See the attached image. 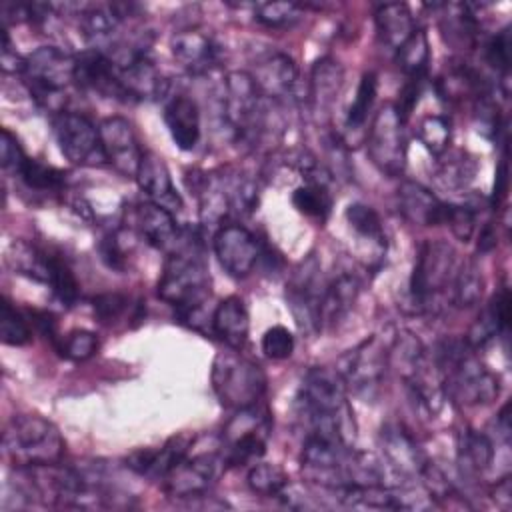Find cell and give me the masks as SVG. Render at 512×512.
<instances>
[{
	"mask_svg": "<svg viewBox=\"0 0 512 512\" xmlns=\"http://www.w3.org/2000/svg\"><path fill=\"white\" fill-rule=\"evenodd\" d=\"M296 412L306 426V436H318L344 446L356 440L354 410L346 396V384L336 370L310 368L296 396Z\"/></svg>",
	"mask_w": 512,
	"mask_h": 512,
	"instance_id": "obj_1",
	"label": "cell"
},
{
	"mask_svg": "<svg viewBox=\"0 0 512 512\" xmlns=\"http://www.w3.org/2000/svg\"><path fill=\"white\" fill-rule=\"evenodd\" d=\"M432 362L442 378L444 394L460 406L490 404L500 394V376L460 340H444L438 344Z\"/></svg>",
	"mask_w": 512,
	"mask_h": 512,
	"instance_id": "obj_2",
	"label": "cell"
},
{
	"mask_svg": "<svg viewBox=\"0 0 512 512\" xmlns=\"http://www.w3.org/2000/svg\"><path fill=\"white\" fill-rule=\"evenodd\" d=\"M210 292L208 266L194 242H186L168 254L158 280V296L174 306L182 320H190L192 328H200L198 318Z\"/></svg>",
	"mask_w": 512,
	"mask_h": 512,
	"instance_id": "obj_3",
	"label": "cell"
},
{
	"mask_svg": "<svg viewBox=\"0 0 512 512\" xmlns=\"http://www.w3.org/2000/svg\"><path fill=\"white\" fill-rule=\"evenodd\" d=\"M66 450L60 430L38 414H18L4 430V452L16 468L56 464Z\"/></svg>",
	"mask_w": 512,
	"mask_h": 512,
	"instance_id": "obj_4",
	"label": "cell"
},
{
	"mask_svg": "<svg viewBox=\"0 0 512 512\" xmlns=\"http://www.w3.org/2000/svg\"><path fill=\"white\" fill-rule=\"evenodd\" d=\"M24 82L30 96L48 112H64V90L76 82V58L58 46H40L26 56Z\"/></svg>",
	"mask_w": 512,
	"mask_h": 512,
	"instance_id": "obj_5",
	"label": "cell"
},
{
	"mask_svg": "<svg viewBox=\"0 0 512 512\" xmlns=\"http://www.w3.org/2000/svg\"><path fill=\"white\" fill-rule=\"evenodd\" d=\"M210 382L220 404L230 410L254 406L266 392L264 370L232 348L214 356Z\"/></svg>",
	"mask_w": 512,
	"mask_h": 512,
	"instance_id": "obj_6",
	"label": "cell"
},
{
	"mask_svg": "<svg viewBox=\"0 0 512 512\" xmlns=\"http://www.w3.org/2000/svg\"><path fill=\"white\" fill-rule=\"evenodd\" d=\"M458 268V254L446 240H426L418 248L410 276V298L420 312H432L438 298L450 288Z\"/></svg>",
	"mask_w": 512,
	"mask_h": 512,
	"instance_id": "obj_7",
	"label": "cell"
},
{
	"mask_svg": "<svg viewBox=\"0 0 512 512\" xmlns=\"http://www.w3.org/2000/svg\"><path fill=\"white\" fill-rule=\"evenodd\" d=\"M272 432V418L258 404L236 410L222 430V454L228 466H244L260 460Z\"/></svg>",
	"mask_w": 512,
	"mask_h": 512,
	"instance_id": "obj_8",
	"label": "cell"
},
{
	"mask_svg": "<svg viewBox=\"0 0 512 512\" xmlns=\"http://www.w3.org/2000/svg\"><path fill=\"white\" fill-rule=\"evenodd\" d=\"M366 154L370 162L386 176H402L406 168L404 120L394 104L386 102L372 118L366 136Z\"/></svg>",
	"mask_w": 512,
	"mask_h": 512,
	"instance_id": "obj_9",
	"label": "cell"
},
{
	"mask_svg": "<svg viewBox=\"0 0 512 512\" xmlns=\"http://www.w3.org/2000/svg\"><path fill=\"white\" fill-rule=\"evenodd\" d=\"M326 284L322 282V268L314 254H308L292 272L286 284V302L296 326L314 336L322 330L320 306Z\"/></svg>",
	"mask_w": 512,
	"mask_h": 512,
	"instance_id": "obj_10",
	"label": "cell"
},
{
	"mask_svg": "<svg viewBox=\"0 0 512 512\" xmlns=\"http://www.w3.org/2000/svg\"><path fill=\"white\" fill-rule=\"evenodd\" d=\"M226 466L220 446L202 452H192L190 448V452L162 478V490L172 498H200Z\"/></svg>",
	"mask_w": 512,
	"mask_h": 512,
	"instance_id": "obj_11",
	"label": "cell"
},
{
	"mask_svg": "<svg viewBox=\"0 0 512 512\" xmlns=\"http://www.w3.org/2000/svg\"><path fill=\"white\" fill-rule=\"evenodd\" d=\"M388 368V350L378 336H370L336 362V372L344 380L346 388L362 398H372Z\"/></svg>",
	"mask_w": 512,
	"mask_h": 512,
	"instance_id": "obj_12",
	"label": "cell"
},
{
	"mask_svg": "<svg viewBox=\"0 0 512 512\" xmlns=\"http://www.w3.org/2000/svg\"><path fill=\"white\" fill-rule=\"evenodd\" d=\"M52 132L60 152L80 166L106 164L98 128L78 112H60L52 116Z\"/></svg>",
	"mask_w": 512,
	"mask_h": 512,
	"instance_id": "obj_13",
	"label": "cell"
},
{
	"mask_svg": "<svg viewBox=\"0 0 512 512\" xmlns=\"http://www.w3.org/2000/svg\"><path fill=\"white\" fill-rule=\"evenodd\" d=\"M218 264L232 278H244L262 256L260 240L240 224L220 226L212 238Z\"/></svg>",
	"mask_w": 512,
	"mask_h": 512,
	"instance_id": "obj_14",
	"label": "cell"
},
{
	"mask_svg": "<svg viewBox=\"0 0 512 512\" xmlns=\"http://www.w3.org/2000/svg\"><path fill=\"white\" fill-rule=\"evenodd\" d=\"M106 162L120 174L136 178L144 150L138 144L132 124L122 116H108L98 126Z\"/></svg>",
	"mask_w": 512,
	"mask_h": 512,
	"instance_id": "obj_15",
	"label": "cell"
},
{
	"mask_svg": "<svg viewBox=\"0 0 512 512\" xmlns=\"http://www.w3.org/2000/svg\"><path fill=\"white\" fill-rule=\"evenodd\" d=\"M128 228L158 250L174 252L182 238L174 214L154 202H140L128 210Z\"/></svg>",
	"mask_w": 512,
	"mask_h": 512,
	"instance_id": "obj_16",
	"label": "cell"
},
{
	"mask_svg": "<svg viewBox=\"0 0 512 512\" xmlns=\"http://www.w3.org/2000/svg\"><path fill=\"white\" fill-rule=\"evenodd\" d=\"M260 94L276 104L294 100L298 86V66L296 62L282 52L268 54L254 64L250 72Z\"/></svg>",
	"mask_w": 512,
	"mask_h": 512,
	"instance_id": "obj_17",
	"label": "cell"
},
{
	"mask_svg": "<svg viewBox=\"0 0 512 512\" xmlns=\"http://www.w3.org/2000/svg\"><path fill=\"white\" fill-rule=\"evenodd\" d=\"M344 86V68L338 60L324 56L314 62L310 70L306 102L310 114L318 122H326Z\"/></svg>",
	"mask_w": 512,
	"mask_h": 512,
	"instance_id": "obj_18",
	"label": "cell"
},
{
	"mask_svg": "<svg viewBox=\"0 0 512 512\" xmlns=\"http://www.w3.org/2000/svg\"><path fill=\"white\" fill-rule=\"evenodd\" d=\"M384 460L396 476L418 478L422 466L428 462L412 434L402 424H386L380 432Z\"/></svg>",
	"mask_w": 512,
	"mask_h": 512,
	"instance_id": "obj_19",
	"label": "cell"
},
{
	"mask_svg": "<svg viewBox=\"0 0 512 512\" xmlns=\"http://www.w3.org/2000/svg\"><path fill=\"white\" fill-rule=\"evenodd\" d=\"M76 84L100 96L130 102L114 62L94 48L76 56Z\"/></svg>",
	"mask_w": 512,
	"mask_h": 512,
	"instance_id": "obj_20",
	"label": "cell"
},
{
	"mask_svg": "<svg viewBox=\"0 0 512 512\" xmlns=\"http://www.w3.org/2000/svg\"><path fill=\"white\" fill-rule=\"evenodd\" d=\"M194 436L178 434L166 440L160 448H140L126 458V466L146 478L162 480L192 448Z\"/></svg>",
	"mask_w": 512,
	"mask_h": 512,
	"instance_id": "obj_21",
	"label": "cell"
},
{
	"mask_svg": "<svg viewBox=\"0 0 512 512\" xmlns=\"http://www.w3.org/2000/svg\"><path fill=\"white\" fill-rule=\"evenodd\" d=\"M170 48L180 66L192 74H208L220 60L218 42L200 28L176 32L170 40Z\"/></svg>",
	"mask_w": 512,
	"mask_h": 512,
	"instance_id": "obj_22",
	"label": "cell"
},
{
	"mask_svg": "<svg viewBox=\"0 0 512 512\" xmlns=\"http://www.w3.org/2000/svg\"><path fill=\"white\" fill-rule=\"evenodd\" d=\"M136 182L140 190L150 198V202L166 208L172 214L182 210V196L174 188L170 170L158 154L154 152L142 154V160L136 172Z\"/></svg>",
	"mask_w": 512,
	"mask_h": 512,
	"instance_id": "obj_23",
	"label": "cell"
},
{
	"mask_svg": "<svg viewBox=\"0 0 512 512\" xmlns=\"http://www.w3.org/2000/svg\"><path fill=\"white\" fill-rule=\"evenodd\" d=\"M398 208L402 216L418 226L444 224L446 204L440 202L432 190L414 180H404L398 188Z\"/></svg>",
	"mask_w": 512,
	"mask_h": 512,
	"instance_id": "obj_24",
	"label": "cell"
},
{
	"mask_svg": "<svg viewBox=\"0 0 512 512\" xmlns=\"http://www.w3.org/2000/svg\"><path fill=\"white\" fill-rule=\"evenodd\" d=\"M164 122L180 150H194L200 140V110L194 98L176 94L164 104Z\"/></svg>",
	"mask_w": 512,
	"mask_h": 512,
	"instance_id": "obj_25",
	"label": "cell"
},
{
	"mask_svg": "<svg viewBox=\"0 0 512 512\" xmlns=\"http://www.w3.org/2000/svg\"><path fill=\"white\" fill-rule=\"evenodd\" d=\"M212 332L232 350H242L248 342L250 316L238 296L224 298L212 314Z\"/></svg>",
	"mask_w": 512,
	"mask_h": 512,
	"instance_id": "obj_26",
	"label": "cell"
},
{
	"mask_svg": "<svg viewBox=\"0 0 512 512\" xmlns=\"http://www.w3.org/2000/svg\"><path fill=\"white\" fill-rule=\"evenodd\" d=\"M510 326V292L506 286L492 296L482 314L474 320L466 334V344L476 350L490 342L496 334H506Z\"/></svg>",
	"mask_w": 512,
	"mask_h": 512,
	"instance_id": "obj_27",
	"label": "cell"
},
{
	"mask_svg": "<svg viewBox=\"0 0 512 512\" xmlns=\"http://www.w3.org/2000/svg\"><path fill=\"white\" fill-rule=\"evenodd\" d=\"M360 294V280L350 274L342 272L334 280H330L324 288L322 306H320V320L324 326H336L346 314L354 308Z\"/></svg>",
	"mask_w": 512,
	"mask_h": 512,
	"instance_id": "obj_28",
	"label": "cell"
},
{
	"mask_svg": "<svg viewBox=\"0 0 512 512\" xmlns=\"http://www.w3.org/2000/svg\"><path fill=\"white\" fill-rule=\"evenodd\" d=\"M344 218L350 230L356 234L358 242L368 244L374 260L380 264L382 256L386 254V234H384V226L378 212L364 202H352L346 208Z\"/></svg>",
	"mask_w": 512,
	"mask_h": 512,
	"instance_id": "obj_29",
	"label": "cell"
},
{
	"mask_svg": "<svg viewBox=\"0 0 512 512\" xmlns=\"http://www.w3.org/2000/svg\"><path fill=\"white\" fill-rule=\"evenodd\" d=\"M374 20H376V30L380 40L394 52L416 30L414 16L410 8L402 2L380 4L374 12Z\"/></svg>",
	"mask_w": 512,
	"mask_h": 512,
	"instance_id": "obj_30",
	"label": "cell"
},
{
	"mask_svg": "<svg viewBox=\"0 0 512 512\" xmlns=\"http://www.w3.org/2000/svg\"><path fill=\"white\" fill-rule=\"evenodd\" d=\"M6 264L20 276H26L38 284H48L50 252L30 244L26 240H14L6 250Z\"/></svg>",
	"mask_w": 512,
	"mask_h": 512,
	"instance_id": "obj_31",
	"label": "cell"
},
{
	"mask_svg": "<svg viewBox=\"0 0 512 512\" xmlns=\"http://www.w3.org/2000/svg\"><path fill=\"white\" fill-rule=\"evenodd\" d=\"M494 460L492 440L478 430H464L458 436V464L464 476H478Z\"/></svg>",
	"mask_w": 512,
	"mask_h": 512,
	"instance_id": "obj_32",
	"label": "cell"
},
{
	"mask_svg": "<svg viewBox=\"0 0 512 512\" xmlns=\"http://www.w3.org/2000/svg\"><path fill=\"white\" fill-rule=\"evenodd\" d=\"M294 208L314 220L324 222L334 206V196L330 192V182L320 180H306L292 192Z\"/></svg>",
	"mask_w": 512,
	"mask_h": 512,
	"instance_id": "obj_33",
	"label": "cell"
},
{
	"mask_svg": "<svg viewBox=\"0 0 512 512\" xmlns=\"http://www.w3.org/2000/svg\"><path fill=\"white\" fill-rule=\"evenodd\" d=\"M450 292H452V304L460 310L472 308L480 302L484 292V278H482V270L472 258L458 264L450 284Z\"/></svg>",
	"mask_w": 512,
	"mask_h": 512,
	"instance_id": "obj_34",
	"label": "cell"
},
{
	"mask_svg": "<svg viewBox=\"0 0 512 512\" xmlns=\"http://www.w3.org/2000/svg\"><path fill=\"white\" fill-rule=\"evenodd\" d=\"M396 62L408 78H422L430 62V42L422 28H416L396 50Z\"/></svg>",
	"mask_w": 512,
	"mask_h": 512,
	"instance_id": "obj_35",
	"label": "cell"
},
{
	"mask_svg": "<svg viewBox=\"0 0 512 512\" xmlns=\"http://www.w3.org/2000/svg\"><path fill=\"white\" fill-rule=\"evenodd\" d=\"M448 14L440 20V30L444 38L456 46V48H472L476 42V30L478 24L474 16L468 12V6L456 4V6H446Z\"/></svg>",
	"mask_w": 512,
	"mask_h": 512,
	"instance_id": "obj_36",
	"label": "cell"
},
{
	"mask_svg": "<svg viewBox=\"0 0 512 512\" xmlns=\"http://www.w3.org/2000/svg\"><path fill=\"white\" fill-rule=\"evenodd\" d=\"M476 170H478L476 160L470 154L458 150V152H450L448 158L438 162L434 178L442 188L460 190L474 180Z\"/></svg>",
	"mask_w": 512,
	"mask_h": 512,
	"instance_id": "obj_37",
	"label": "cell"
},
{
	"mask_svg": "<svg viewBox=\"0 0 512 512\" xmlns=\"http://www.w3.org/2000/svg\"><path fill=\"white\" fill-rule=\"evenodd\" d=\"M376 90H378L376 74L374 72H364L360 82H358L354 100H352V104L348 108V114H346V130L348 132H358L366 124L368 114H370V110L374 106V100H376Z\"/></svg>",
	"mask_w": 512,
	"mask_h": 512,
	"instance_id": "obj_38",
	"label": "cell"
},
{
	"mask_svg": "<svg viewBox=\"0 0 512 512\" xmlns=\"http://www.w3.org/2000/svg\"><path fill=\"white\" fill-rule=\"evenodd\" d=\"M246 482L254 494L268 496V498H278L286 486L290 484V478L286 472L270 462H254V466L248 470Z\"/></svg>",
	"mask_w": 512,
	"mask_h": 512,
	"instance_id": "obj_39",
	"label": "cell"
},
{
	"mask_svg": "<svg viewBox=\"0 0 512 512\" xmlns=\"http://www.w3.org/2000/svg\"><path fill=\"white\" fill-rule=\"evenodd\" d=\"M420 144L434 156H442L452 140V124L442 114H428L418 122L416 128Z\"/></svg>",
	"mask_w": 512,
	"mask_h": 512,
	"instance_id": "obj_40",
	"label": "cell"
},
{
	"mask_svg": "<svg viewBox=\"0 0 512 512\" xmlns=\"http://www.w3.org/2000/svg\"><path fill=\"white\" fill-rule=\"evenodd\" d=\"M18 176L30 190H36V192H60L64 186L62 170L42 164L34 158L24 160V164L18 170Z\"/></svg>",
	"mask_w": 512,
	"mask_h": 512,
	"instance_id": "obj_41",
	"label": "cell"
},
{
	"mask_svg": "<svg viewBox=\"0 0 512 512\" xmlns=\"http://www.w3.org/2000/svg\"><path fill=\"white\" fill-rule=\"evenodd\" d=\"M46 286H50L54 296L66 306H72L80 296V286L72 268L58 254H50V270H48Z\"/></svg>",
	"mask_w": 512,
	"mask_h": 512,
	"instance_id": "obj_42",
	"label": "cell"
},
{
	"mask_svg": "<svg viewBox=\"0 0 512 512\" xmlns=\"http://www.w3.org/2000/svg\"><path fill=\"white\" fill-rule=\"evenodd\" d=\"M254 18L266 28H290L302 18L296 2H260L254 6Z\"/></svg>",
	"mask_w": 512,
	"mask_h": 512,
	"instance_id": "obj_43",
	"label": "cell"
},
{
	"mask_svg": "<svg viewBox=\"0 0 512 512\" xmlns=\"http://www.w3.org/2000/svg\"><path fill=\"white\" fill-rule=\"evenodd\" d=\"M0 336L8 346H24L32 338L28 320L6 298L0 304Z\"/></svg>",
	"mask_w": 512,
	"mask_h": 512,
	"instance_id": "obj_44",
	"label": "cell"
},
{
	"mask_svg": "<svg viewBox=\"0 0 512 512\" xmlns=\"http://www.w3.org/2000/svg\"><path fill=\"white\" fill-rule=\"evenodd\" d=\"M224 188L228 194L230 208L236 212L248 214L256 208L258 204V186L246 176V174H232V176H222Z\"/></svg>",
	"mask_w": 512,
	"mask_h": 512,
	"instance_id": "obj_45",
	"label": "cell"
},
{
	"mask_svg": "<svg viewBox=\"0 0 512 512\" xmlns=\"http://www.w3.org/2000/svg\"><path fill=\"white\" fill-rule=\"evenodd\" d=\"M56 350L74 362H84L92 358L98 350V338L90 330H72L66 336L56 340Z\"/></svg>",
	"mask_w": 512,
	"mask_h": 512,
	"instance_id": "obj_46",
	"label": "cell"
},
{
	"mask_svg": "<svg viewBox=\"0 0 512 512\" xmlns=\"http://www.w3.org/2000/svg\"><path fill=\"white\" fill-rule=\"evenodd\" d=\"M444 224L450 228L454 238L460 242H470L476 230V212L468 204H446Z\"/></svg>",
	"mask_w": 512,
	"mask_h": 512,
	"instance_id": "obj_47",
	"label": "cell"
},
{
	"mask_svg": "<svg viewBox=\"0 0 512 512\" xmlns=\"http://www.w3.org/2000/svg\"><path fill=\"white\" fill-rule=\"evenodd\" d=\"M262 352L272 358V360H286L292 356L294 352V336L292 332L282 326L276 324L272 328H268L262 336Z\"/></svg>",
	"mask_w": 512,
	"mask_h": 512,
	"instance_id": "obj_48",
	"label": "cell"
},
{
	"mask_svg": "<svg viewBox=\"0 0 512 512\" xmlns=\"http://www.w3.org/2000/svg\"><path fill=\"white\" fill-rule=\"evenodd\" d=\"M484 58L504 78L508 76V68H510V32H508V28L500 30L496 36H492L486 42Z\"/></svg>",
	"mask_w": 512,
	"mask_h": 512,
	"instance_id": "obj_49",
	"label": "cell"
},
{
	"mask_svg": "<svg viewBox=\"0 0 512 512\" xmlns=\"http://www.w3.org/2000/svg\"><path fill=\"white\" fill-rule=\"evenodd\" d=\"M92 308H94V314L100 322L112 324L126 312L128 298L124 294H118V292L98 294V296L92 298Z\"/></svg>",
	"mask_w": 512,
	"mask_h": 512,
	"instance_id": "obj_50",
	"label": "cell"
},
{
	"mask_svg": "<svg viewBox=\"0 0 512 512\" xmlns=\"http://www.w3.org/2000/svg\"><path fill=\"white\" fill-rule=\"evenodd\" d=\"M100 258L104 260V264L112 270L124 272L128 266V256H130V248H126L122 244V236L120 232H112L108 236L102 238L100 242Z\"/></svg>",
	"mask_w": 512,
	"mask_h": 512,
	"instance_id": "obj_51",
	"label": "cell"
},
{
	"mask_svg": "<svg viewBox=\"0 0 512 512\" xmlns=\"http://www.w3.org/2000/svg\"><path fill=\"white\" fill-rule=\"evenodd\" d=\"M26 158L28 156L24 154L18 138L8 128H2V140H0V162H2V168L6 172L18 174V170L24 164Z\"/></svg>",
	"mask_w": 512,
	"mask_h": 512,
	"instance_id": "obj_52",
	"label": "cell"
},
{
	"mask_svg": "<svg viewBox=\"0 0 512 512\" xmlns=\"http://www.w3.org/2000/svg\"><path fill=\"white\" fill-rule=\"evenodd\" d=\"M0 64H2V70H4V72H10V74H22V72H24V64H26V58H22V56L12 48V42H10V36H8V30H6V28H2Z\"/></svg>",
	"mask_w": 512,
	"mask_h": 512,
	"instance_id": "obj_53",
	"label": "cell"
},
{
	"mask_svg": "<svg viewBox=\"0 0 512 512\" xmlns=\"http://www.w3.org/2000/svg\"><path fill=\"white\" fill-rule=\"evenodd\" d=\"M494 496H496V502H498L502 508H510L512 498H510V478H508V476L502 478V480L496 484Z\"/></svg>",
	"mask_w": 512,
	"mask_h": 512,
	"instance_id": "obj_54",
	"label": "cell"
},
{
	"mask_svg": "<svg viewBox=\"0 0 512 512\" xmlns=\"http://www.w3.org/2000/svg\"><path fill=\"white\" fill-rule=\"evenodd\" d=\"M506 184H508V166L506 160L500 162L498 176H496V188H494V198H504L506 194Z\"/></svg>",
	"mask_w": 512,
	"mask_h": 512,
	"instance_id": "obj_55",
	"label": "cell"
}]
</instances>
